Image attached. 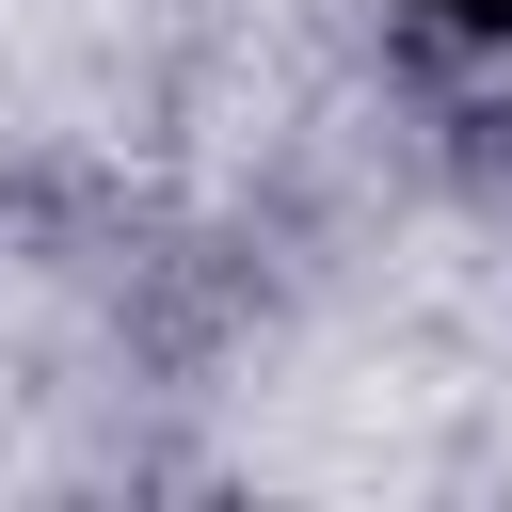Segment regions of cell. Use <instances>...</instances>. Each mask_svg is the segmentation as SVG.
I'll use <instances>...</instances> for the list:
<instances>
[{"mask_svg":"<svg viewBox=\"0 0 512 512\" xmlns=\"http://www.w3.org/2000/svg\"><path fill=\"white\" fill-rule=\"evenodd\" d=\"M400 16H432V32H464V48H512V0H400Z\"/></svg>","mask_w":512,"mask_h":512,"instance_id":"1","label":"cell"}]
</instances>
